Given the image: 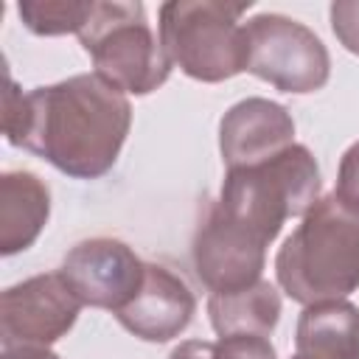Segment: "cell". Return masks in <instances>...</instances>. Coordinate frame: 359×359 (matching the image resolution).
I'll return each mask as SVG.
<instances>
[{
	"mask_svg": "<svg viewBox=\"0 0 359 359\" xmlns=\"http://www.w3.org/2000/svg\"><path fill=\"white\" fill-rule=\"evenodd\" d=\"M129 121L121 87L104 76H73L20 95V112H6V135L59 171L93 180L112 168Z\"/></svg>",
	"mask_w": 359,
	"mask_h": 359,
	"instance_id": "6da1fadb",
	"label": "cell"
},
{
	"mask_svg": "<svg viewBox=\"0 0 359 359\" xmlns=\"http://www.w3.org/2000/svg\"><path fill=\"white\" fill-rule=\"evenodd\" d=\"M278 283L306 306L342 300L359 286V210L337 194L314 202L283 241Z\"/></svg>",
	"mask_w": 359,
	"mask_h": 359,
	"instance_id": "7a4b0ae2",
	"label": "cell"
},
{
	"mask_svg": "<svg viewBox=\"0 0 359 359\" xmlns=\"http://www.w3.org/2000/svg\"><path fill=\"white\" fill-rule=\"evenodd\" d=\"M320 171L309 149L286 146L275 157L227 171L222 196L210 205L219 222L266 247L289 216L309 213L317 202Z\"/></svg>",
	"mask_w": 359,
	"mask_h": 359,
	"instance_id": "3957f363",
	"label": "cell"
},
{
	"mask_svg": "<svg viewBox=\"0 0 359 359\" xmlns=\"http://www.w3.org/2000/svg\"><path fill=\"white\" fill-rule=\"evenodd\" d=\"M250 3H165L160 8V45L171 62L202 81L244 70V28L236 22Z\"/></svg>",
	"mask_w": 359,
	"mask_h": 359,
	"instance_id": "277c9868",
	"label": "cell"
},
{
	"mask_svg": "<svg viewBox=\"0 0 359 359\" xmlns=\"http://www.w3.org/2000/svg\"><path fill=\"white\" fill-rule=\"evenodd\" d=\"M98 76L129 93H149L165 81L171 59L157 45L140 3H93L81 31Z\"/></svg>",
	"mask_w": 359,
	"mask_h": 359,
	"instance_id": "5b68a950",
	"label": "cell"
},
{
	"mask_svg": "<svg viewBox=\"0 0 359 359\" xmlns=\"http://www.w3.org/2000/svg\"><path fill=\"white\" fill-rule=\"evenodd\" d=\"M244 70L272 81L286 93H309L328 79L323 42L294 20L261 14L244 25Z\"/></svg>",
	"mask_w": 359,
	"mask_h": 359,
	"instance_id": "8992f818",
	"label": "cell"
},
{
	"mask_svg": "<svg viewBox=\"0 0 359 359\" xmlns=\"http://www.w3.org/2000/svg\"><path fill=\"white\" fill-rule=\"evenodd\" d=\"M81 300L73 294L62 272L36 275L3 294V348L48 345L59 339L76 320Z\"/></svg>",
	"mask_w": 359,
	"mask_h": 359,
	"instance_id": "52a82bcc",
	"label": "cell"
},
{
	"mask_svg": "<svg viewBox=\"0 0 359 359\" xmlns=\"http://www.w3.org/2000/svg\"><path fill=\"white\" fill-rule=\"evenodd\" d=\"M143 269L146 264H140L126 244L115 238H93L76 244L59 272L81 303L118 311L137 294Z\"/></svg>",
	"mask_w": 359,
	"mask_h": 359,
	"instance_id": "ba28073f",
	"label": "cell"
},
{
	"mask_svg": "<svg viewBox=\"0 0 359 359\" xmlns=\"http://www.w3.org/2000/svg\"><path fill=\"white\" fill-rule=\"evenodd\" d=\"M194 306V294L182 278H177L165 266L146 264L137 294L126 306H121L115 317L135 337L149 342H165L191 323Z\"/></svg>",
	"mask_w": 359,
	"mask_h": 359,
	"instance_id": "9c48e42d",
	"label": "cell"
},
{
	"mask_svg": "<svg viewBox=\"0 0 359 359\" xmlns=\"http://www.w3.org/2000/svg\"><path fill=\"white\" fill-rule=\"evenodd\" d=\"M292 132L294 126L283 107L264 98H250L236 104L222 121V154L230 168L252 165L292 146Z\"/></svg>",
	"mask_w": 359,
	"mask_h": 359,
	"instance_id": "30bf717a",
	"label": "cell"
},
{
	"mask_svg": "<svg viewBox=\"0 0 359 359\" xmlns=\"http://www.w3.org/2000/svg\"><path fill=\"white\" fill-rule=\"evenodd\" d=\"M292 359H359V309L342 300L309 306L297 323Z\"/></svg>",
	"mask_w": 359,
	"mask_h": 359,
	"instance_id": "8fae6325",
	"label": "cell"
},
{
	"mask_svg": "<svg viewBox=\"0 0 359 359\" xmlns=\"http://www.w3.org/2000/svg\"><path fill=\"white\" fill-rule=\"evenodd\" d=\"M208 311L219 337H230V334L266 337L278 323L280 300L269 283L258 280L238 292H213Z\"/></svg>",
	"mask_w": 359,
	"mask_h": 359,
	"instance_id": "7c38bea8",
	"label": "cell"
},
{
	"mask_svg": "<svg viewBox=\"0 0 359 359\" xmlns=\"http://www.w3.org/2000/svg\"><path fill=\"white\" fill-rule=\"evenodd\" d=\"M171 359H275V351L261 334H230L219 342H182Z\"/></svg>",
	"mask_w": 359,
	"mask_h": 359,
	"instance_id": "4fadbf2b",
	"label": "cell"
},
{
	"mask_svg": "<svg viewBox=\"0 0 359 359\" xmlns=\"http://www.w3.org/2000/svg\"><path fill=\"white\" fill-rule=\"evenodd\" d=\"M93 3L87 6H73V3H25L20 6V14L25 17V25L36 34H62V31H81Z\"/></svg>",
	"mask_w": 359,
	"mask_h": 359,
	"instance_id": "5bb4252c",
	"label": "cell"
},
{
	"mask_svg": "<svg viewBox=\"0 0 359 359\" xmlns=\"http://www.w3.org/2000/svg\"><path fill=\"white\" fill-rule=\"evenodd\" d=\"M334 194L359 210V143L345 151L342 165H339V185Z\"/></svg>",
	"mask_w": 359,
	"mask_h": 359,
	"instance_id": "9a60e30c",
	"label": "cell"
},
{
	"mask_svg": "<svg viewBox=\"0 0 359 359\" xmlns=\"http://www.w3.org/2000/svg\"><path fill=\"white\" fill-rule=\"evenodd\" d=\"M3 359H59V356L36 345H22V348H3Z\"/></svg>",
	"mask_w": 359,
	"mask_h": 359,
	"instance_id": "2e32d148",
	"label": "cell"
}]
</instances>
